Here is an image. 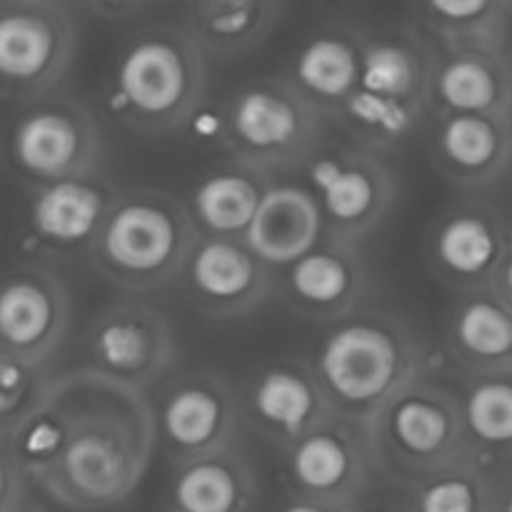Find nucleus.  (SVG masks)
Returning <instances> with one entry per match:
<instances>
[{
    "mask_svg": "<svg viewBox=\"0 0 512 512\" xmlns=\"http://www.w3.org/2000/svg\"><path fill=\"white\" fill-rule=\"evenodd\" d=\"M68 435V415L53 398H48V403L28 415L23 423L0 430V463L13 465L33 488H40V483L63 458Z\"/></svg>",
    "mask_w": 512,
    "mask_h": 512,
    "instance_id": "c756f323",
    "label": "nucleus"
},
{
    "mask_svg": "<svg viewBox=\"0 0 512 512\" xmlns=\"http://www.w3.org/2000/svg\"><path fill=\"white\" fill-rule=\"evenodd\" d=\"M430 115H512V55L435 50Z\"/></svg>",
    "mask_w": 512,
    "mask_h": 512,
    "instance_id": "4be33fe9",
    "label": "nucleus"
},
{
    "mask_svg": "<svg viewBox=\"0 0 512 512\" xmlns=\"http://www.w3.org/2000/svg\"><path fill=\"white\" fill-rule=\"evenodd\" d=\"M208 63L178 23L135 30L110 73V108L135 133H173L203 105Z\"/></svg>",
    "mask_w": 512,
    "mask_h": 512,
    "instance_id": "20e7f679",
    "label": "nucleus"
},
{
    "mask_svg": "<svg viewBox=\"0 0 512 512\" xmlns=\"http://www.w3.org/2000/svg\"><path fill=\"white\" fill-rule=\"evenodd\" d=\"M168 512H170V510H168Z\"/></svg>",
    "mask_w": 512,
    "mask_h": 512,
    "instance_id": "4c0bfd02",
    "label": "nucleus"
},
{
    "mask_svg": "<svg viewBox=\"0 0 512 512\" xmlns=\"http://www.w3.org/2000/svg\"><path fill=\"white\" fill-rule=\"evenodd\" d=\"M283 303L300 318L335 325L363 310L370 293V270L358 243L325 238L313 250L278 270Z\"/></svg>",
    "mask_w": 512,
    "mask_h": 512,
    "instance_id": "f3484780",
    "label": "nucleus"
},
{
    "mask_svg": "<svg viewBox=\"0 0 512 512\" xmlns=\"http://www.w3.org/2000/svg\"><path fill=\"white\" fill-rule=\"evenodd\" d=\"M325 238V220L305 183L273 180L245 243L273 270L288 268Z\"/></svg>",
    "mask_w": 512,
    "mask_h": 512,
    "instance_id": "b1692460",
    "label": "nucleus"
},
{
    "mask_svg": "<svg viewBox=\"0 0 512 512\" xmlns=\"http://www.w3.org/2000/svg\"><path fill=\"white\" fill-rule=\"evenodd\" d=\"M153 403L155 443L173 460L188 463L235 443L243 403L228 375L193 368L165 380Z\"/></svg>",
    "mask_w": 512,
    "mask_h": 512,
    "instance_id": "9d476101",
    "label": "nucleus"
},
{
    "mask_svg": "<svg viewBox=\"0 0 512 512\" xmlns=\"http://www.w3.org/2000/svg\"><path fill=\"white\" fill-rule=\"evenodd\" d=\"M200 230L188 203L168 190H120L88 263L123 293H158L178 283Z\"/></svg>",
    "mask_w": 512,
    "mask_h": 512,
    "instance_id": "7ed1b4c3",
    "label": "nucleus"
},
{
    "mask_svg": "<svg viewBox=\"0 0 512 512\" xmlns=\"http://www.w3.org/2000/svg\"><path fill=\"white\" fill-rule=\"evenodd\" d=\"M283 18L273 0H195L180 8L178 25L208 60H233L260 48Z\"/></svg>",
    "mask_w": 512,
    "mask_h": 512,
    "instance_id": "bb28decb",
    "label": "nucleus"
},
{
    "mask_svg": "<svg viewBox=\"0 0 512 512\" xmlns=\"http://www.w3.org/2000/svg\"><path fill=\"white\" fill-rule=\"evenodd\" d=\"M105 140L93 110L68 93L20 108L8 135V160L28 188L103 170Z\"/></svg>",
    "mask_w": 512,
    "mask_h": 512,
    "instance_id": "6e6552de",
    "label": "nucleus"
},
{
    "mask_svg": "<svg viewBox=\"0 0 512 512\" xmlns=\"http://www.w3.org/2000/svg\"><path fill=\"white\" fill-rule=\"evenodd\" d=\"M310 360L335 413L363 423L405 385L428 375L425 343L390 310L363 308L330 325Z\"/></svg>",
    "mask_w": 512,
    "mask_h": 512,
    "instance_id": "f03ea898",
    "label": "nucleus"
},
{
    "mask_svg": "<svg viewBox=\"0 0 512 512\" xmlns=\"http://www.w3.org/2000/svg\"><path fill=\"white\" fill-rule=\"evenodd\" d=\"M443 350L463 378L510 373L512 308L493 285L455 295L443 320Z\"/></svg>",
    "mask_w": 512,
    "mask_h": 512,
    "instance_id": "aec40b11",
    "label": "nucleus"
},
{
    "mask_svg": "<svg viewBox=\"0 0 512 512\" xmlns=\"http://www.w3.org/2000/svg\"><path fill=\"white\" fill-rule=\"evenodd\" d=\"M468 458L493 475L512 468V370L463 378L458 390Z\"/></svg>",
    "mask_w": 512,
    "mask_h": 512,
    "instance_id": "cd10ccee",
    "label": "nucleus"
},
{
    "mask_svg": "<svg viewBox=\"0 0 512 512\" xmlns=\"http://www.w3.org/2000/svg\"><path fill=\"white\" fill-rule=\"evenodd\" d=\"M493 290L512 308V250L508 258H505V263L500 265L498 275H495Z\"/></svg>",
    "mask_w": 512,
    "mask_h": 512,
    "instance_id": "c9c22d12",
    "label": "nucleus"
},
{
    "mask_svg": "<svg viewBox=\"0 0 512 512\" xmlns=\"http://www.w3.org/2000/svg\"><path fill=\"white\" fill-rule=\"evenodd\" d=\"M408 25L435 50L450 53L512 55V3H418L410 8Z\"/></svg>",
    "mask_w": 512,
    "mask_h": 512,
    "instance_id": "a878e982",
    "label": "nucleus"
},
{
    "mask_svg": "<svg viewBox=\"0 0 512 512\" xmlns=\"http://www.w3.org/2000/svg\"><path fill=\"white\" fill-rule=\"evenodd\" d=\"M435 50L408 23L395 30L365 33L360 93L383 103L430 113V75Z\"/></svg>",
    "mask_w": 512,
    "mask_h": 512,
    "instance_id": "5701e85b",
    "label": "nucleus"
},
{
    "mask_svg": "<svg viewBox=\"0 0 512 512\" xmlns=\"http://www.w3.org/2000/svg\"><path fill=\"white\" fill-rule=\"evenodd\" d=\"M258 480L238 443L173 465L170 512H255Z\"/></svg>",
    "mask_w": 512,
    "mask_h": 512,
    "instance_id": "393cba45",
    "label": "nucleus"
},
{
    "mask_svg": "<svg viewBox=\"0 0 512 512\" xmlns=\"http://www.w3.org/2000/svg\"><path fill=\"white\" fill-rule=\"evenodd\" d=\"M375 473L408 490L468 458L458 390L418 378L368 420Z\"/></svg>",
    "mask_w": 512,
    "mask_h": 512,
    "instance_id": "423d86ee",
    "label": "nucleus"
},
{
    "mask_svg": "<svg viewBox=\"0 0 512 512\" xmlns=\"http://www.w3.org/2000/svg\"><path fill=\"white\" fill-rule=\"evenodd\" d=\"M363 53L365 33L353 28H320L295 48L285 78L333 123L335 115L358 93Z\"/></svg>",
    "mask_w": 512,
    "mask_h": 512,
    "instance_id": "412c9836",
    "label": "nucleus"
},
{
    "mask_svg": "<svg viewBox=\"0 0 512 512\" xmlns=\"http://www.w3.org/2000/svg\"><path fill=\"white\" fill-rule=\"evenodd\" d=\"M278 270L258 258L243 238L200 235L180 285L198 313L218 320L243 318L265 303Z\"/></svg>",
    "mask_w": 512,
    "mask_h": 512,
    "instance_id": "a211bd4d",
    "label": "nucleus"
},
{
    "mask_svg": "<svg viewBox=\"0 0 512 512\" xmlns=\"http://www.w3.org/2000/svg\"><path fill=\"white\" fill-rule=\"evenodd\" d=\"M325 220V233L363 243L388 220L398 180L383 155L355 143H323L303 168Z\"/></svg>",
    "mask_w": 512,
    "mask_h": 512,
    "instance_id": "1a4fd4ad",
    "label": "nucleus"
},
{
    "mask_svg": "<svg viewBox=\"0 0 512 512\" xmlns=\"http://www.w3.org/2000/svg\"><path fill=\"white\" fill-rule=\"evenodd\" d=\"M320 115L285 75H263L238 85L220 113V145L230 160L275 180L303 170L325 143Z\"/></svg>",
    "mask_w": 512,
    "mask_h": 512,
    "instance_id": "39448f33",
    "label": "nucleus"
},
{
    "mask_svg": "<svg viewBox=\"0 0 512 512\" xmlns=\"http://www.w3.org/2000/svg\"><path fill=\"white\" fill-rule=\"evenodd\" d=\"M175 363L170 318L145 300H118L90 318L83 368L130 390L148 393Z\"/></svg>",
    "mask_w": 512,
    "mask_h": 512,
    "instance_id": "9b49d317",
    "label": "nucleus"
},
{
    "mask_svg": "<svg viewBox=\"0 0 512 512\" xmlns=\"http://www.w3.org/2000/svg\"><path fill=\"white\" fill-rule=\"evenodd\" d=\"M50 363H28L0 353V430H10L43 408L53 390Z\"/></svg>",
    "mask_w": 512,
    "mask_h": 512,
    "instance_id": "2f4dec72",
    "label": "nucleus"
},
{
    "mask_svg": "<svg viewBox=\"0 0 512 512\" xmlns=\"http://www.w3.org/2000/svg\"><path fill=\"white\" fill-rule=\"evenodd\" d=\"M273 180L238 163L213 168L195 183L188 208L200 235L245 238Z\"/></svg>",
    "mask_w": 512,
    "mask_h": 512,
    "instance_id": "c85d7f7f",
    "label": "nucleus"
},
{
    "mask_svg": "<svg viewBox=\"0 0 512 512\" xmlns=\"http://www.w3.org/2000/svg\"><path fill=\"white\" fill-rule=\"evenodd\" d=\"M70 328L65 280L40 260L5 275L0 295V353L28 363H50Z\"/></svg>",
    "mask_w": 512,
    "mask_h": 512,
    "instance_id": "dca6fc26",
    "label": "nucleus"
},
{
    "mask_svg": "<svg viewBox=\"0 0 512 512\" xmlns=\"http://www.w3.org/2000/svg\"><path fill=\"white\" fill-rule=\"evenodd\" d=\"M0 512H40V510L38 505L33 503V498H28L18 505H10V508H0Z\"/></svg>",
    "mask_w": 512,
    "mask_h": 512,
    "instance_id": "e433bc0d",
    "label": "nucleus"
},
{
    "mask_svg": "<svg viewBox=\"0 0 512 512\" xmlns=\"http://www.w3.org/2000/svg\"><path fill=\"white\" fill-rule=\"evenodd\" d=\"M120 190L105 170L28 188L20 245L40 263L88 258Z\"/></svg>",
    "mask_w": 512,
    "mask_h": 512,
    "instance_id": "f8f14e48",
    "label": "nucleus"
},
{
    "mask_svg": "<svg viewBox=\"0 0 512 512\" xmlns=\"http://www.w3.org/2000/svg\"><path fill=\"white\" fill-rule=\"evenodd\" d=\"M512 250V225L500 208L480 198L448 205L425 240L430 273L458 293L490 288Z\"/></svg>",
    "mask_w": 512,
    "mask_h": 512,
    "instance_id": "4468645a",
    "label": "nucleus"
},
{
    "mask_svg": "<svg viewBox=\"0 0 512 512\" xmlns=\"http://www.w3.org/2000/svg\"><path fill=\"white\" fill-rule=\"evenodd\" d=\"M495 475L465 458L405 490V512H493Z\"/></svg>",
    "mask_w": 512,
    "mask_h": 512,
    "instance_id": "7c9ffc66",
    "label": "nucleus"
},
{
    "mask_svg": "<svg viewBox=\"0 0 512 512\" xmlns=\"http://www.w3.org/2000/svg\"><path fill=\"white\" fill-rule=\"evenodd\" d=\"M78 50V8L58 0L0 3V88L25 108L58 93Z\"/></svg>",
    "mask_w": 512,
    "mask_h": 512,
    "instance_id": "0eeeda50",
    "label": "nucleus"
},
{
    "mask_svg": "<svg viewBox=\"0 0 512 512\" xmlns=\"http://www.w3.org/2000/svg\"><path fill=\"white\" fill-rule=\"evenodd\" d=\"M430 158L455 188H490L512 165V115H435Z\"/></svg>",
    "mask_w": 512,
    "mask_h": 512,
    "instance_id": "6ab92c4d",
    "label": "nucleus"
},
{
    "mask_svg": "<svg viewBox=\"0 0 512 512\" xmlns=\"http://www.w3.org/2000/svg\"><path fill=\"white\" fill-rule=\"evenodd\" d=\"M493 512H512V468L495 475Z\"/></svg>",
    "mask_w": 512,
    "mask_h": 512,
    "instance_id": "f704fd0d",
    "label": "nucleus"
},
{
    "mask_svg": "<svg viewBox=\"0 0 512 512\" xmlns=\"http://www.w3.org/2000/svg\"><path fill=\"white\" fill-rule=\"evenodd\" d=\"M50 398L68 415L70 435L63 458L40 483V493L75 512L125 503L158 448L148 393L80 365L55 375Z\"/></svg>",
    "mask_w": 512,
    "mask_h": 512,
    "instance_id": "f257e3e1",
    "label": "nucleus"
},
{
    "mask_svg": "<svg viewBox=\"0 0 512 512\" xmlns=\"http://www.w3.org/2000/svg\"><path fill=\"white\" fill-rule=\"evenodd\" d=\"M280 473L290 495L358 505L378 475L368 423L333 413L280 453Z\"/></svg>",
    "mask_w": 512,
    "mask_h": 512,
    "instance_id": "ddd939ff",
    "label": "nucleus"
},
{
    "mask_svg": "<svg viewBox=\"0 0 512 512\" xmlns=\"http://www.w3.org/2000/svg\"><path fill=\"white\" fill-rule=\"evenodd\" d=\"M243 420L283 453L335 413L310 358L280 355L255 365L240 390Z\"/></svg>",
    "mask_w": 512,
    "mask_h": 512,
    "instance_id": "2eb2a0df",
    "label": "nucleus"
},
{
    "mask_svg": "<svg viewBox=\"0 0 512 512\" xmlns=\"http://www.w3.org/2000/svg\"><path fill=\"white\" fill-rule=\"evenodd\" d=\"M78 13H93L98 18L108 20V23H115V20H128L133 15L145 13L148 5L143 3H115V0H100V3H88V5H75Z\"/></svg>",
    "mask_w": 512,
    "mask_h": 512,
    "instance_id": "473e14b6",
    "label": "nucleus"
},
{
    "mask_svg": "<svg viewBox=\"0 0 512 512\" xmlns=\"http://www.w3.org/2000/svg\"><path fill=\"white\" fill-rule=\"evenodd\" d=\"M278 512H358L355 505H338V503H325V500L313 498H300V495H290Z\"/></svg>",
    "mask_w": 512,
    "mask_h": 512,
    "instance_id": "72a5a7b5",
    "label": "nucleus"
}]
</instances>
